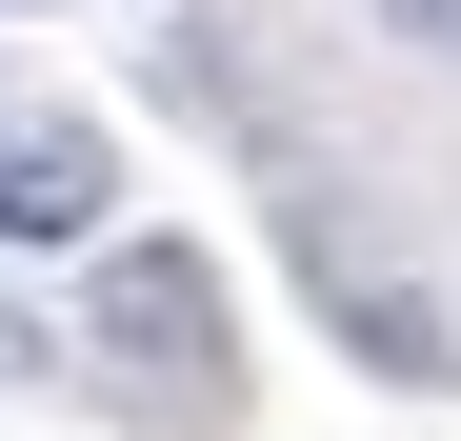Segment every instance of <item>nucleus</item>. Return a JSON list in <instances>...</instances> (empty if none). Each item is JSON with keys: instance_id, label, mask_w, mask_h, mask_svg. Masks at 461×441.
<instances>
[{"instance_id": "f03ea898", "label": "nucleus", "mask_w": 461, "mask_h": 441, "mask_svg": "<svg viewBox=\"0 0 461 441\" xmlns=\"http://www.w3.org/2000/svg\"><path fill=\"white\" fill-rule=\"evenodd\" d=\"M101 341H121V361H161V401H181V421L221 401V382H201V361H221V281H201L181 241H121V261H101Z\"/></svg>"}, {"instance_id": "7ed1b4c3", "label": "nucleus", "mask_w": 461, "mask_h": 441, "mask_svg": "<svg viewBox=\"0 0 461 441\" xmlns=\"http://www.w3.org/2000/svg\"><path fill=\"white\" fill-rule=\"evenodd\" d=\"M0 382H60V341H41V321H21V302H0Z\"/></svg>"}, {"instance_id": "20e7f679", "label": "nucleus", "mask_w": 461, "mask_h": 441, "mask_svg": "<svg viewBox=\"0 0 461 441\" xmlns=\"http://www.w3.org/2000/svg\"><path fill=\"white\" fill-rule=\"evenodd\" d=\"M381 21H402V40H421V60H461V0H381Z\"/></svg>"}, {"instance_id": "f257e3e1", "label": "nucleus", "mask_w": 461, "mask_h": 441, "mask_svg": "<svg viewBox=\"0 0 461 441\" xmlns=\"http://www.w3.org/2000/svg\"><path fill=\"white\" fill-rule=\"evenodd\" d=\"M121 220V140L101 121H0V261H60Z\"/></svg>"}]
</instances>
